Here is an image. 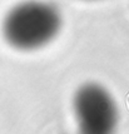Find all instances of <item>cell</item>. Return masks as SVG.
Returning <instances> with one entry per match:
<instances>
[{"label": "cell", "mask_w": 129, "mask_h": 134, "mask_svg": "<svg viewBox=\"0 0 129 134\" xmlns=\"http://www.w3.org/2000/svg\"><path fill=\"white\" fill-rule=\"evenodd\" d=\"M61 18L54 5L28 0L14 6L3 21V35L10 47L34 50L47 45L58 35Z\"/></svg>", "instance_id": "1"}, {"label": "cell", "mask_w": 129, "mask_h": 134, "mask_svg": "<svg viewBox=\"0 0 129 134\" xmlns=\"http://www.w3.org/2000/svg\"><path fill=\"white\" fill-rule=\"evenodd\" d=\"M74 111L79 128L85 133H108L117 125V104L110 94L97 84H87L76 92Z\"/></svg>", "instance_id": "2"}]
</instances>
